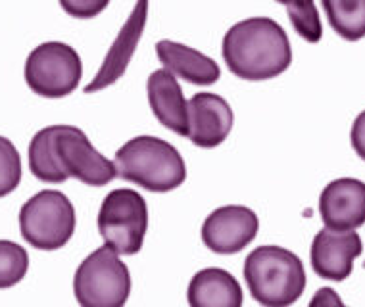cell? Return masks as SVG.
Instances as JSON below:
<instances>
[{"instance_id": "obj_1", "label": "cell", "mask_w": 365, "mask_h": 307, "mask_svg": "<svg viewBox=\"0 0 365 307\" xmlns=\"http://www.w3.org/2000/svg\"><path fill=\"white\" fill-rule=\"evenodd\" d=\"M27 154L33 175L51 184L77 179L88 187H104L118 177L113 162L91 145L79 127H44L35 132Z\"/></svg>"}, {"instance_id": "obj_2", "label": "cell", "mask_w": 365, "mask_h": 307, "mask_svg": "<svg viewBox=\"0 0 365 307\" xmlns=\"http://www.w3.org/2000/svg\"><path fill=\"white\" fill-rule=\"evenodd\" d=\"M221 54L231 73L245 81H267L283 76L292 63L289 35L271 18H248L223 37Z\"/></svg>"}, {"instance_id": "obj_3", "label": "cell", "mask_w": 365, "mask_h": 307, "mask_svg": "<svg viewBox=\"0 0 365 307\" xmlns=\"http://www.w3.org/2000/svg\"><path fill=\"white\" fill-rule=\"evenodd\" d=\"M246 286L262 307H290L306 290L300 257L283 246H259L245 259Z\"/></svg>"}, {"instance_id": "obj_4", "label": "cell", "mask_w": 365, "mask_h": 307, "mask_svg": "<svg viewBox=\"0 0 365 307\" xmlns=\"http://www.w3.org/2000/svg\"><path fill=\"white\" fill-rule=\"evenodd\" d=\"M118 177L150 192H171L187 181V165L175 146L158 137H135L115 152Z\"/></svg>"}, {"instance_id": "obj_5", "label": "cell", "mask_w": 365, "mask_h": 307, "mask_svg": "<svg viewBox=\"0 0 365 307\" xmlns=\"http://www.w3.org/2000/svg\"><path fill=\"white\" fill-rule=\"evenodd\" d=\"M76 207L60 190H41L19 209V232L37 250H60L76 232Z\"/></svg>"}, {"instance_id": "obj_6", "label": "cell", "mask_w": 365, "mask_h": 307, "mask_svg": "<svg viewBox=\"0 0 365 307\" xmlns=\"http://www.w3.org/2000/svg\"><path fill=\"white\" fill-rule=\"evenodd\" d=\"M73 294L81 307H125L131 273L108 246L88 254L73 276Z\"/></svg>"}, {"instance_id": "obj_7", "label": "cell", "mask_w": 365, "mask_h": 307, "mask_svg": "<svg viewBox=\"0 0 365 307\" xmlns=\"http://www.w3.org/2000/svg\"><path fill=\"white\" fill-rule=\"evenodd\" d=\"M96 225L104 246L118 256H135L148 231L146 200L133 188H115L102 200Z\"/></svg>"}, {"instance_id": "obj_8", "label": "cell", "mask_w": 365, "mask_h": 307, "mask_svg": "<svg viewBox=\"0 0 365 307\" xmlns=\"http://www.w3.org/2000/svg\"><path fill=\"white\" fill-rule=\"evenodd\" d=\"M27 87L44 98L70 96L81 83L83 63L73 46L66 43L38 44L29 52L24 68Z\"/></svg>"}, {"instance_id": "obj_9", "label": "cell", "mask_w": 365, "mask_h": 307, "mask_svg": "<svg viewBox=\"0 0 365 307\" xmlns=\"http://www.w3.org/2000/svg\"><path fill=\"white\" fill-rule=\"evenodd\" d=\"M259 231L258 215L250 207L223 206L214 209L202 225V242L208 250L231 256L252 244Z\"/></svg>"}, {"instance_id": "obj_10", "label": "cell", "mask_w": 365, "mask_h": 307, "mask_svg": "<svg viewBox=\"0 0 365 307\" xmlns=\"http://www.w3.org/2000/svg\"><path fill=\"white\" fill-rule=\"evenodd\" d=\"M364 244L356 231H331L323 229L315 234L309 250L312 267L327 281H344L352 275L354 259L361 256Z\"/></svg>"}, {"instance_id": "obj_11", "label": "cell", "mask_w": 365, "mask_h": 307, "mask_svg": "<svg viewBox=\"0 0 365 307\" xmlns=\"http://www.w3.org/2000/svg\"><path fill=\"white\" fill-rule=\"evenodd\" d=\"M319 215L325 229L356 231L365 223V182L358 179H336L323 188Z\"/></svg>"}, {"instance_id": "obj_12", "label": "cell", "mask_w": 365, "mask_h": 307, "mask_svg": "<svg viewBox=\"0 0 365 307\" xmlns=\"http://www.w3.org/2000/svg\"><path fill=\"white\" fill-rule=\"evenodd\" d=\"M146 18H148V4L139 2L137 6L133 8L131 16L127 18V21L118 33V37L110 46L101 69L96 71L93 81L85 87V93L93 94L98 93V90H104V88L115 85L121 77L125 76L129 62H131L133 54L139 46L143 33H145Z\"/></svg>"}, {"instance_id": "obj_13", "label": "cell", "mask_w": 365, "mask_h": 307, "mask_svg": "<svg viewBox=\"0 0 365 307\" xmlns=\"http://www.w3.org/2000/svg\"><path fill=\"white\" fill-rule=\"evenodd\" d=\"M233 110L229 102L214 93H198L189 100L190 142L198 148H215L223 145L233 129Z\"/></svg>"}, {"instance_id": "obj_14", "label": "cell", "mask_w": 365, "mask_h": 307, "mask_svg": "<svg viewBox=\"0 0 365 307\" xmlns=\"http://www.w3.org/2000/svg\"><path fill=\"white\" fill-rule=\"evenodd\" d=\"M148 104L156 120L179 137L189 135V102L185 100L177 77L165 69H156L146 81Z\"/></svg>"}, {"instance_id": "obj_15", "label": "cell", "mask_w": 365, "mask_h": 307, "mask_svg": "<svg viewBox=\"0 0 365 307\" xmlns=\"http://www.w3.org/2000/svg\"><path fill=\"white\" fill-rule=\"evenodd\" d=\"M156 54L165 71L173 77H181L198 87H210L220 81L221 69L217 62L187 44L164 38L156 44Z\"/></svg>"}, {"instance_id": "obj_16", "label": "cell", "mask_w": 365, "mask_h": 307, "mask_svg": "<svg viewBox=\"0 0 365 307\" xmlns=\"http://www.w3.org/2000/svg\"><path fill=\"white\" fill-rule=\"evenodd\" d=\"M187 300L190 307H242L245 294L229 271L208 267L190 279Z\"/></svg>"}, {"instance_id": "obj_17", "label": "cell", "mask_w": 365, "mask_h": 307, "mask_svg": "<svg viewBox=\"0 0 365 307\" xmlns=\"http://www.w3.org/2000/svg\"><path fill=\"white\" fill-rule=\"evenodd\" d=\"M322 6L336 35L346 41L365 37V0H323Z\"/></svg>"}, {"instance_id": "obj_18", "label": "cell", "mask_w": 365, "mask_h": 307, "mask_svg": "<svg viewBox=\"0 0 365 307\" xmlns=\"http://www.w3.org/2000/svg\"><path fill=\"white\" fill-rule=\"evenodd\" d=\"M29 269V256L24 246L12 240H0V290L16 286Z\"/></svg>"}, {"instance_id": "obj_19", "label": "cell", "mask_w": 365, "mask_h": 307, "mask_svg": "<svg viewBox=\"0 0 365 307\" xmlns=\"http://www.w3.org/2000/svg\"><path fill=\"white\" fill-rule=\"evenodd\" d=\"M294 31L308 43H319L323 37L322 18L315 2H290L284 4Z\"/></svg>"}, {"instance_id": "obj_20", "label": "cell", "mask_w": 365, "mask_h": 307, "mask_svg": "<svg viewBox=\"0 0 365 307\" xmlns=\"http://www.w3.org/2000/svg\"><path fill=\"white\" fill-rule=\"evenodd\" d=\"M21 182V157L10 138L0 137V198L12 194Z\"/></svg>"}, {"instance_id": "obj_21", "label": "cell", "mask_w": 365, "mask_h": 307, "mask_svg": "<svg viewBox=\"0 0 365 307\" xmlns=\"http://www.w3.org/2000/svg\"><path fill=\"white\" fill-rule=\"evenodd\" d=\"M60 6L70 14L71 18L88 19L96 18L102 10H106L108 0H62Z\"/></svg>"}, {"instance_id": "obj_22", "label": "cell", "mask_w": 365, "mask_h": 307, "mask_svg": "<svg viewBox=\"0 0 365 307\" xmlns=\"http://www.w3.org/2000/svg\"><path fill=\"white\" fill-rule=\"evenodd\" d=\"M350 140H352V148L356 150V154L365 162V110L354 121Z\"/></svg>"}, {"instance_id": "obj_23", "label": "cell", "mask_w": 365, "mask_h": 307, "mask_svg": "<svg viewBox=\"0 0 365 307\" xmlns=\"http://www.w3.org/2000/svg\"><path fill=\"white\" fill-rule=\"evenodd\" d=\"M308 307H346L340 300V296L333 288H319L314 294Z\"/></svg>"}]
</instances>
